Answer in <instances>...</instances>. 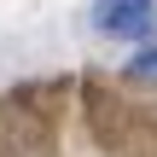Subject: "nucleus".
I'll return each instance as SVG.
<instances>
[{
	"label": "nucleus",
	"mask_w": 157,
	"mask_h": 157,
	"mask_svg": "<svg viewBox=\"0 0 157 157\" xmlns=\"http://www.w3.org/2000/svg\"><path fill=\"white\" fill-rule=\"evenodd\" d=\"M87 23L105 41H134L146 47L157 35V0H87Z\"/></svg>",
	"instance_id": "nucleus-1"
},
{
	"label": "nucleus",
	"mask_w": 157,
	"mask_h": 157,
	"mask_svg": "<svg viewBox=\"0 0 157 157\" xmlns=\"http://www.w3.org/2000/svg\"><path fill=\"white\" fill-rule=\"evenodd\" d=\"M128 70H134V76H157V47H140V52L128 58Z\"/></svg>",
	"instance_id": "nucleus-2"
}]
</instances>
